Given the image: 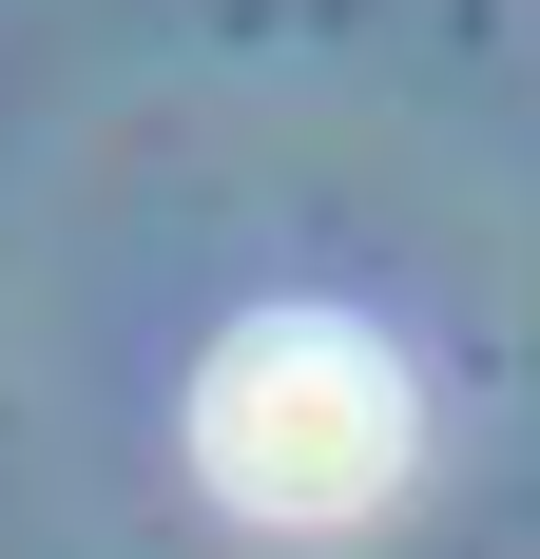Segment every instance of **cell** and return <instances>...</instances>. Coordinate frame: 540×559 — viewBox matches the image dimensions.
Returning <instances> with one entry per match:
<instances>
[{
    "label": "cell",
    "mask_w": 540,
    "mask_h": 559,
    "mask_svg": "<svg viewBox=\"0 0 540 559\" xmlns=\"http://www.w3.org/2000/svg\"><path fill=\"white\" fill-rule=\"evenodd\" d=\"M425 463V405L348 309H251V329L193 367V483L270 540H328V521H386Z\"/></svg>",
    "instance_id": "cell-1"
}]
</instances>
